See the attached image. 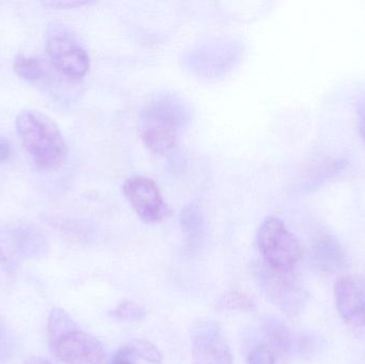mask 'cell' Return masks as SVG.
Instances as JSON below:
<instances>
[{
    "label": "cell",
    "instance_id": "obj_17",
    "mask_svg": "<svg viewBox=\"0 0 365 364\" xmlns=\"http://www.w3.org/2000/svg\"><path fill=\"white\" fill-rule=\"evenodd\" d=\"M248 364H276L274 350L267 345L257 346L249 353Z\"/></svg>",
    "mask_w": 365,
    "mask_h": 364
},
{
    "label": "cell",
    "instance_id": "obj_23",
    "mask_svg": "<svg viewBox=\"0 0 365 364\" xmlns=\"http://www.w3.org/2000/svg\"><path fill=\"white\" fill-rule=\"evenodd\" d=\"M24 364H51L49 361L41 358V357H30Z\"/></svg>",
    "mask_w": 365,
    "mask_h": 364
},
{
    "label": "cell",
    "instance_id": "obj_24",
    "mask_svg": "<svg viewBox=\"0 0 365 364\" xmlns=\"http://www.w3.org/2000/svg\"><path fill=\"white\" fill-rule=\"evenodd\" d=\"M6 254H4V250H2V248L0 247V266L1 265H4V263H6Z\"/></svg>",
    "mask_w": 365,
    "mask_h": 364
},
{
    "label": "cell",
    "instance_id": "obj_7",
    "mask_svg": "<svg viewBox=\"0 0 365 364\" xmlns=\"http://www.w3.org/2000/svg\"><path fill=\"white\" fill-rule=\"evenodd\" d=\"M46 51L53 66L68 78H81L89 71L90 58L87 51L66 34L49 36Z\"/></svg>",
    "mask_w": 365,
    "mask_h": 364
},
{
    "label": "cell",
    "instance_id": "obj_8",
    "mask_svg": "<svg viewBox=\"0 0 365 364\" xmlns=\"http://www.w3.org/2000/svg\"><path fill=\"white\" fill-rule=\"evenodd\" d=\"M334 298L336 309L346 322L365 327V280L344 276L336 282Z\"/></svg>",
    "mask_w": 365,
    "mask_h": 364
},
{
    "label": "cell",
    "instance_id": "obj_19",
    "mask_svg": "<svg viewBox=\"0 0 365 364\" xmlns=\"http://www.w3.org/2000/svg\"><path fill=\"white\" fill-rule=\"evenodd\" d=\"M135 359L136 357L134 356L132 350L125 345L115 355L110 364H136Z\"/></svg>",
    "mask_w": 365,
    "mask_h": 364
},
{
    "label": "cell",
    "instance_id": "obj_14",
    "mask_svg": "<svg viewBox=\"0 0 365 364\" xmlns=\"http://www.w3.org/2000/svg\"><path fill=\"white\" fill-rule=\"evenodd\" d=\"M255 301L251 295L242 291L232 290L217 301L216 309L220 311H250L255 308Z\"/></svg>",
    "mask_w": 365,
    "mask_h": 364
},
{
    "label": "cell",
    "instance_id": "obj_20",
    "mask_svg": "<svg viewBox=\"0 0 365 364\" xmlns=\"http://www.w3.org/2000/svg\"><path fill=\"white\" fill-rule=\"evenodd\" d=\"M43 4L49 8L55 9H68L75 8V6H83L86 4V1H78V0H47V1L43 2Z\"/></svg>",
    "mask_w": 365,
    "mask_h": 364
},
{
    "label": "cell",
    "instance_id": "obj_6",
    "mask_svg": "<svg viewBox=\"0 0 365 364\" xmlns=\"http://www.w3.org/2000/svg\"><path fill=\"white\" fill-rule=\"evenodd\" d=\"M193 364H234L222 328L214 321L195 323L191 329Z\"/></svg>",
    "mask_w": 365,
    "mask_h": 364
},
{
    "label": "cell",
    "instance_id": "obj_3",
    "mask_svg": "<svg viewBox=\"0 0 365 364\" xmlns=\"http://www.w3.org/2000/svg\"><path fill=\"white\" fill-rule=\"evenodd\" d=\"M257 246L264 264L279 271H294L302 258L297 237L274 216L265 218L257 231Z\"/></svg>",
    "mask_w": 365,
    "mask_h": 364
},
{
    "label": "cell",
    "instance_id": "obj_2",
    "mask_svg": "<svg viewBox=\"0 0 365 364\" xmlns=\"http://www.w3.org/2000/svg\"><path fill=\"white\" fill-rule=\"evenodd\" d=\"M255 281L265 298L287 316H299L308 303V294L294 271H279L267 265L252 269Z\"/></svg>",
    "mask_w": 365,
    "mask_h": 364
},
{
    "label": "cell",
    "instance_id": "obj_18",
    "mask_svg": "<svg viewBox=\"0 0 365 364\" xmlns=\"http://www.w3.org/2000/svg\"><path fill=\"white\" fill-rule=\"evenodd\" d=\"M13 353H14V340L6 325L0 321V363L8 361Z\"/></svg>",
    "mask_w": 365,
    "mask_h": 364
},
{
    "label": "cell",
    "instance_id": "obj_5",
    "mask_svg": "<svg viewBox=\"0 0 365 364\" xmlns=\"http://www.w3.org/2000/svg\"><path fill=\"white\" fill-rule=\"evenodd\" d=\"M124 194L139 217L148 224L162 222L170 213L158 184L145 175H132L126 179Z\"/></svg>",
    "mask_w": 365,
    "mask_h": 364
},
{
    "label": "cell",
    "instance_id": "obj_15",
    "mask_svg": "<svg viewBox=\"0 0 365 364\" xmlns=\"http://www.w3.org/2000/svg\"><path fill=\"white\" fill-rule=\"evenodd\" d=\"M128 348L134 356L152 364H160L163 361V355L158 346L145 339H133L128 342Z\"/></svg>",
    "mask_w": 365,
    "mask_h": 364
},
{
    "label": "cell",
    "instance_id": "obj_22",
    "mask_svg": "<svg viewBox=\"0 0 365 364\" xmlns=\"http://www.w3.org/2000/svg\"><path fill=\"white\" fill-rule=\"evenodd\" d=\"M11 154V145L8 140L4 138H0V164L6 162Z\"/></svg>",
    "mask_w": 365,
    "mask_h": 364
},
{
    "label": "cell",
    "instance_id": "obj_9",
    "mask_svg": "<svg viewBox=\"0 0 365 364\" xmlns=\"http://www.w3.org/2000/svg\"><path fill=\"white\" fill-rule=\"evenodd\" d=\"M140 134L143 142L151 151L165 153L177 143V120L169 111L149 113L141 126Z\"/></svg>",
    "mask_w": 365,
    "mask_h": 364
},
{
    "label": "cell",
    "instance_id": "obj_21",
    "mask_svg": "<svg viewBox=\"0 0 365 364\" xmlns=\"http://www.w3.org/2000/svg\"><path fill=\"white\" fill-rule=\"evenodd\" d=\"M358 130L365 143V98L359 100L357 106Z\"/></svg>",
    "mask_w": 365,
    "mask_h": 364
},
{
    "label": "cell",
    "instance_id": "obj_1",
    "mask_svg": "<svg viewBox=\"0 0 365 364\" xmlns=\"http://www.w3.org/2000/svg\"><path fill=\"white\" fill-rule=\"evenodd\" d=\"M15 128L40 170L53 171L62 166L68 147L61 130L51 118L41 111L25 109L17 115Z\"/></svg>",
    "mask_w": 365,
    "mask_h": 364
},
{
    "label": "cell",
    "instance_id": "obj_4",
    "mask_svg": "<svg viewBox=\"0 0 365 364\" xmlns=\"http://www.w3.org/2000/svg\"><path fill=\"white\" fill-rule=\"evenodd\" d=\"M48 343L56 358L66 364H101L106 355L100 340L83 331L77 323Z\"/></svg>",
    "mask_w": 365,
    "mask_h": 364
},
{
    "label": "cell",
    "instance_id": "obj_12",
    "mask_svg": "<svg viewBox=\"0 0 365 364\" xmlns=\"http://www.w3.org/2000/svg\"><path fill=\"white\" fill-rule=\"evenodd\" d=\"M264 331L274 350L283 354H293L297 350L298 338L287 324L278 318H270L264 324Z\"/></svg>",
    "mask_w": 365,
    "mask_h": 364
},
{
    "label": "cell",
    "instance_id": "obj_11",
    "mask_svg": "<svg viewBox=\"0 0 365 364\" xmlns=\"http://www.w3.org/2000/svg\"><path fill=\"white\" fill-rule=\"evenodd\" d=\"M314 260L319 269L329 273L342 271L346 266L342 248L331 237H324L315 245Z\"/></svg>",
    "mask_w": 365,
    "mask_h": 364
},
{
    "label": "cell",
    "instance_id": "obj_13",
    "mask_svg": "<svg viewBox=\"0 0 365 364\" xmlns=\"http://www.w3.org/2000/svg\"><path fill=\"white\" fill-rule=\"evenodd\" d=\"M15 73L29 81H38L46 76V66L42 60L32 56L19 55L13 63Z\"/></svg>",
    "mask_w": 365,
    "mask_h": 364
},
{
    "label": "cell",
    "instance_id": "obj_16",
    "mask_svg": "<svg viewBox=\"0 0 365 364\" xmlns=\"http://www.w3.org/2000/svg\"><path fill=\"white\" fill-rule=\"evenodd\" d=\"M145 308L138 303L130 301H123L118 305L115 310L109 312V316L113 320L123 321V322H139L145 318Z\"/></svg>",
    "mask_w": 365,
    "mask_h": 364
},
{
    "label": "cell",
    "instance_id": "obj_10",
    "mask_svg": "<svg viewBox=\"0 0 365 364\" xmlns=\"http://www.w3.org/2000/svg\"><path fill=\"white\" fill-rule=\"evenodd\" d=\"M13 245L17 254L25 259H41L48 251L46 239L30 227H21L14 231Z\"/></svg>",
    "mask_w": 365,
    "mask_h": 364
}]
</instances>
